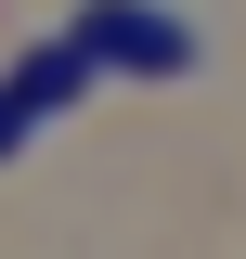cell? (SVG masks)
I'll return each mask as SVG.
<instances>
[{
	"label": "cell",
	"instance_id": "cell-1",
	"mask_svg": "<svg viewBox=\"0 0 246 259\" xmlns=\"http://www.w3.org/2000/svg\"><path fill=\"white\" fill-rule=\"evenodd\" d=\"M78 39H91L117 78H194V65H208V39H194L182 0H78Z\"/></svg>",
	"mask_w": 246,
	"mask_h": 259
},
{
	"label": "cell",
	"instance_id": "cell-2",
	"mask_svg": "<svg viewBox=\"0 0 246 259\" xmlns=\"http://www.w3.org/2000/svg\"><path fill=\"white\" fill-rule=\"evenodd\" d=\"M91 78H104V52H91L78 26H52V39H26V52H13V91H39L52 117H65L78 91H91Z\"/></svg>",
	"mask_w": 246,
	"mask_h": 259
},
{
	"label": "cell",
	"instance_id": "cell-3",
	"mask_svg": "<svg viewBox=\"0 0 246 259\" xmlns=\"http://www.w3.org/2000/svg\"><path fill=\"white\" fill-rule=\"evenodd\" d=\"M39 130H52V104H39V91H13V78H0V156H26Z\"/></svg>",
	"mask_w": 246,
	"mask_h": 259
}]
</instances>
